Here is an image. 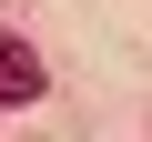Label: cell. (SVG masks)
I'll list each match as a JSON object with an SVG mask.
<instances>
[{
    "label": "cell",
    "mask_w": 152,
    "mask_h": 142,
    "mask_svg": "<svg viewBox=\"0 0 152 142\" xmlns=\"http://www.w3.org/2000/svg\"><path fill=\"white\" fill-rule=\"evenodd\" d=\"M41 91H51L41 51H31V41H0V112H20V102H41Z\"/></svg>",
    "instance_id": "cell-1"
}]
</instances>
